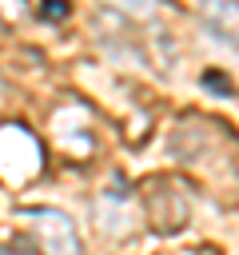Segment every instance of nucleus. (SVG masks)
I'll use <instances>...</instances> for the list:
<instances>
[{
	"instance_id": "nucleus-1",
	"label": "nucleus",
	"mask_w": 239,
	"mask_h": 255,
	"mask_svg": "<svg viewBox=\"0 0 239 255\" xmlns=\"http://www.w3.org/2000/svg\"><path fill=\"white\" fill-rule=\"evenodd\" d=\"M24 219H28L44 255H80V235H76V227L64 211L36 207V211H24Z\"/></svg>"
},
{
	"instance_id": "nucleus-2",
	"label": "nucleus",
	"mask_w": 239,
	"mask_h": 255,
	"mask_svg": "<svg viewBox=\"0 0 239 255\" xmlns=\"http://www.w3.org/2000/svg\"><path fill=\"white\" fill-rule=\"evenodd\" d=\"M203 16L239 44V0H203Z\"/></svg>"
},
{
	"instance_id": "nucleus-3",
	"label": "nucleus",
	"mask_w": 239,
	"mask_h": 255,
	"mask_svg": "<svg viewBox=\"0 0 239 255\" xmlns=\"http://www.w3.org/2000/svg\"><path fill=\"white\" fill-rule=\"evenodd\" d=\"M104 4H112V8H120L127 16H151L155 12V0H104Z\"/></svg>"
},
{
	"instance_id": "nucleus-4",
	"label": "nucleus",
	"mask_w": 239,
	"mask_h": 255,
	"mask_svg": "<svg viewBox=\"0 0 239 255\" xmlns=\"http://www.w3.org/2000/svg\"><path fill=\"white\" fill-rule=\"evenodd\" d=\"M44 16H68V4L64 0H48L44 4Z\"/></svg>"
},
{
	"instance_id": "nucleus-5",
	"label": "nucleus",
	"mask_w": 239,
	"mask_h": 255,
	"mask_svg": "<svg viewBox=\"0 0 239 255\" xmlns=\"http://www.w3.org/2000/svg\"><path fill=\"white\" fill-rule=\"evenodd\" d=\"M0 255H12V251H0Z\"/></svg>"
},
{
	"instance_id": "nucleus-6",
	"label": "nucleus",
	"mask_w": 239,
	"mask_h": 255,
	"mask_svg": "<svg viewBox=\"0 0 239 255\" xmlns=\"http://www.w3.org/2000/svg\"><path fill=\"white\" fill-rule=\"evenodd\" d=\"M0 92H4V84H0Z\"/></svg>"
}]
</instances>
